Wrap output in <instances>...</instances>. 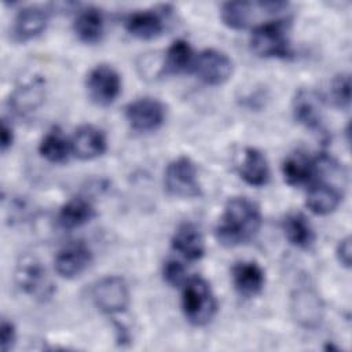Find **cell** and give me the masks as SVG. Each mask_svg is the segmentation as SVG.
<instances>
[{"instance_id": "6da1fadb", "label": "cell", "mask_w": 352, "mask_h": 352, "mask_svg": "<svg viewBox=\"0 0 352 352\" xmlns=\"http://www.w3.org/2000/svg\"><path fill=\"white\" fill-rule=\"evenodd\" d=\"M260 206L246 197L230 198L216 226L219 243L234 248L252 241L261 227Z\"/></svg>"}, {"instance_id": "7a4b0ae2", "label": "cell", "mask_w": 352, "mask_h": 352, "mask_svg": "<svg viewBox=\"0 0 352 352\" xmlns=\"http://www.w3.org/2000/svg\"><path fill=\"white\" fill-rule=\"evenodd\" d=\"M182 309L186 319L194 326H205L214 318L217 300L208 280L201 276L187 279L183 285Z\"/></svg>"}, {"instance_id": "3957f363", "label": "cell", "mask_w": 352, "mask_h": 352, "mask_svg": "<svg viewBox=\"0 0 352 352\" xmlns=\"http://www.w3.org/2000/svg\"><path fill=\"white\" fill-rule=\"evenodd\" d=\"M250 48L261 58H289L292 45L287 21L276 18L256 26L250 36Z\"/></svg>"}, {"instance_id": "277c9868", "label": "cell", "mask_w": 352, "mask_h": 352, "mask_svg": "<svg viewBox=\"0 0 352 352\" xmlns=\"http://www.w3.org/2000/svg\"><path fill=\"white\" fill-rule=\"evenodd\" d=\"M164 186L168 194L177 198H195L202 194L197 165L184 155L175 158L166 165Z\"/></svg>"}, {"instance_id": "5b68a950", "label": "cell", "mask_w": 352, "mask_h": 352, "mask_svg": "<svg viewBox=\"0 0 352 352\" xmlns=\"http://www.w3.org/2000/svg\"><path fill=\"white\" fill-rule=\"evenodd\" d=\"M15 282L25 294L36 300H47L55 292L45 267L38 258L30 254L19 258L15 268Z\"/></svg>"}, {"instance_id": "8992f818", "label": "cell", "mask_w": 352, "mask_h": 352, "mask_svg": "<svg viewBox=\"0 0 352 352\" xmlns=\"http://www.w3.org/2000/svg\"><path fill=\"white\" fill-rule=\"evenodd\" d=\"M91 297L95 307L107 315L124 312L129 302V287L124 278L109 275L99 279L91 290Z\"/></svg>"}, {"instance_id": "52a82bcc", "label": "cell", "mask_w": 352, "mask_h": 352, "mask_svg": "<svg viewBox=\"0 0 352 352\" xmlns=\"http://www.w3.org/2000/svg\"><path fill=\"white\" fill-rule=\"evenodd\" d=\"M121 77L110 65H96L87 76L85 88L88 98L98 106H109L121 94Z\"/></svg>"}, {"instance_id": "ba28073f", "label": "cell", "mask_w": 352, "mask_h": 352, "mask_svg": "<svg viewBox=\"0 0 352 352\" xmlns=\"http://www.w3.org/2000/svg\"><path fill=\"white\" fill-rule=\"evenodd\" d=\"M125 118L136 132H153L162 126L166 118L165 104L155 98H139L125 107Z\"/></svg>"}, {"instance_id": "9c48e42d", "label": "cell", "mask_w": 352, "mask_h": 352, "mask_svg": "<svg viewBox=\"0 0 352 352\" xmlns=\"http://www.w3.org/2000/svg\"><path fill=\"white\" fill-rule=\"evenodd\" d=\"M290 314L302 329H316L324 316V305L319 294L307 286L297 287L290 296Z\"/></svg>"}, {"instance_id": "30bf717a", "label": "cell", "mask_w": 352, "mask_h": 352, "mask_svg": "<svg viewBox=\"0 0 352 352\" xmlns=\"http://www.w3.org/2000/svg\"><path fill=\"white\" fill-rule=\"evenodd\" d=\"M231 58L216 48H206L199 52L194 60V72L198 78L208 85H221L232 74Z\"/></svg>"}, {"instance_id": "8fae6325", "label": "cell", "mask_w": 352, "mask_h": 352, "mask_svg": "<svg viewBox=\"0 0 352 352\" xmlns=\"http://www.w3.org/2000/svg\"><path fill=\"white\" fill-rule=\"evenodd\" d=\"M345 183L316 176L307 192L305 204L308 209L320 216L333 213L341 204L344 197Z\"/></svg>"}, {"instance_id": "7c38bea8", "label": "cell", "mask_w": 352, "mask_h": 352, "mask_svg": "<svg viewBox=\"0 0 352 352\" xmlns=\"http://www.w3.org/2000/svg\"><path fill=\"white\" fill-rule=\"evenodd\" d=\"M92 261V252L82 241L69 242L62 246L54 258V268L62 278L72 279L81 275Z\"/></svg>"}, {"instance_id": "4fadbf2b", "label": "cell", "mask_w": 352, "mask_h": 352, "mask_svg": "<svg viewBox=\"0 0 352 352\" xmlns=\"http://www.w3.org/2000/svg\"><path fill=\"white\" fill-rule=\"evenodd\" d=\"M294 120L311 131H320L323 124V99L311 88H300L292 103Z\"/></svg>"}, {"instance_id": "5bb4252c", "label": "cell", "mask_w": 352, "mask_h": 352, "mask_svg": "<svg viewBox=\"0 0 352 352\" xmlns=\"http://www.w3.org/2000/svg\"><path fill=\"white\" fill-rule=\"evenodd\" d=\"M72 153L82 160H94L100 157L107 148V140L102 129L95 125L84 124L78 126L70 140Z\"/></svg>"}, {"instance_id": "9a60e30c", "label": "cell", "mask_w": 352, "mask_h": 352, "mask_svg": "<svg viewBox=\"0 0 352 352\" xmlns=\"http://www.w3.org/2000/svg\"><path fill=\"white\" fill-rule=\"evenodd\" d=\"M234 289L242 297L258 296L265 285V272L256 261H239L231 268Z\"/></svg>"}, {"instance_id": "2e32d148", "label": "cell", "mask_w": 352, "mask_h": 352, "mask_svg": "<svg viewBox=\"0 0 352 352\" xmlns=\"http://www.w3.org/2000/svg\"><path fill=\"white\" fill-rule=\"evenodd\" d=\"M236 170L241 179L254 187H261L267 184L270 179V166L265 155L254 148L245 147L238 155Z\"/></svg>"}, {"instance_id": "e0dca14e", "label": "cell", "mask_w": 352, "mask_h": 352, "mask_svg": "<svg viewBox=\"0 0 352 352\" xmlns=\"http://www.w3.org/2000/svg\"><path fill=\"white\" fill-rule=\"evenodd\" d=\"M50 11L41 6H28L18 11L14 25L12 34L18 41H29L40 36L48 23Z\"/></svg>"}, {"instance_id": "ac0fdd59", "label": "cell", "mask_w": 352, "mask_h": 352, "mask_svg": "<svg viewBox=\"0 0 352 352\" xmlns=\"http://www.w3.org/2000/svg\"><path fill=\"white\" fill-rule=\"evenodd\" d=\"M172 249L187 261H198L205 254V241L199 228L192 223H182L170 239Z\"/></svg>"}, {"instance_id": "d6986e66", "label": "cell", "mask_w": 352, "mask_h": 352, "mask_svg": "<svg viewBox=\"0 0 352 352\" xmlns=\"http://www.w3.org/2000/svg\"><path fill=\"white\" fill-rule=\"evenodd\" d=\"M164 15L158 10L136 11L125 19L126 32L139 40H153L164 32Z\"/></svg>"}, {"instance_id": "ffe728a7", "label": "cell", "mask_w": 352, "mask_h": 352, "mask_svg": "<svg viewBox=\"0 0 352 352\" xmlns=\"http://www.w3.org/2000/svg\"><path fill=\"white\" fill-rule=\"evenodd\" d=\"M45 98V84L40 77H34L18 87L10 96V106L18 114H28L37 110Z\"/></svg>"}, {"instance_id": "44dd1931", "label": "cell", "mask_w": 352, "mask_h": 352, "mask_svg": "<svg viewBox=\"0 0 352 352\" xmlns=\"http://www.w3.org/2000/svg\"><path fill=\"white\" fill-rule=\"evenodd\" d=\"M285 238L298 249H309L315 242V232L308 219L300 212H290L282 220Z\"/></svg>"}, {"instance_id": "7402d4cb", "label": "cell", "mask_w": 352, "mask_h": 352, "mask_svg": "<svg viewBox=\"0 0 352 352\" xmlns=\"http://www.w3.org/2000/svg\"><path fill=\"white\" fill-rule=\"evenodd\" d=\"M94 205L84 197H74L62 205L58 213V223L65 230L78 228L95 217Z\"/></svg>"}, {"instance_id": "603a6c76", "label": "cell", "mask_w": 352, "mask_h": 352, "mask_svg": "<svg viewBox=\"0 0 352 352\" xmlns=\"http://www.w3.org/2000/svg\"><path fill=\"white\" fill-rule=\"evenodd\" d=\"M73 29L78 40L85 44H96L100 41L104 30V21L100 10L95 7L81 10L74 19Z\"/></svg>"}, {"instance_id": "cb8c5ba5", "label": "cell", "mask_w": 352, "mask_h": 352, "mask_svg": "<svg viewBox=\"0 0 352 352\" xmlns=\"http://www.w3.org/2000/svg\"><path fill=\"white\" fill-rule=\"evenodd\" d=\"M315 164L307 154L296 151L289 154L282 164V175L285 182L292 187L304 186L314 179Z\"/></svg>"}, {"instance_id": "d4e9b609", "label": "cell", "mask_w": 352, "mask_h": 352, "mask_svg": "<svg viewBox=\"0 0 352 352\" xmlns=\"http://www.w3.org/2000/svg\"><path fill=\"white\" fill-rule=\"evenodd\" d=\"M40 155L52 164H63L69 160L72 146L60 128L54 126L45 132L38 144Z\"/></svg>"}, {"instance_id": "484cf974", "label": "cell", "mask_w": 352, "mask_h": 352, "mask_svg": "<svg viewBox=\"0 0 352 352\" xmlns=\"http://www.w3.org/2000/svg\"><path fill=\"white\" fill-rule=\"evenodd\" d=\"M194 52L188 41L179 38L175 40L166 50L162 60V73L180 74L194 66Z\"/></svg>"}, {"instance_id": "4316f807", "label": "cell", "mask_w": 352, "mask_h": 352, "mask_svg": "<svg viewBox=\"0 0 352 352\" xmlns=\"http://www.w3.org/2000/svg\"><path fill=\"white\" fill-rule=\"evenodd\" d=\"M258 10V3L252 1H227L221 4L220 18L223 23L234 30H242L252 23L254 11Z\"/></svg>"}, {"instance_id": "83f0119b", "label": "cell", "mask_w": 352, "mask_h": 352, "mask_svg": "<svg viewBox=\"0 0 352 352\" xmlns=\"http://www.w3.org/2000/svg\"><path fill=\"white\" fill-rule=\"evenodd\" d=\"M330 99L338 109H349L351 104V78L348 73L334 76L330 82Z\"/></svg>"}, {"instance_id": "f1b7e54d", "label": "cell", "mask_w": 352, "mask_h": 352, "mask_svg": "<svg viewBox=\"0 0 352 352\" xmlns=\"http://www.w3.org/2000/svg\"><path fill=\"white\" fill-rule=\"evenodd\" d=\"M162 278L172 287L183 286L188 279L186 267L180 261L173 260V258L166 260L164 263V265H162Z\"/></svg>"}, {"instance_id": "f546056e", "label": "cell", "mask_w": 352, "mask_h": 352, "mask_svg": "<svg viewBox=\"0 0 352 352\" xmlns=\"http://www.w3.org/2000/svg\"><path fill=\"white\" fill-rule=\"evenodd\" d=\"M0 338H1V351L8 352L14 348L16 341V330L11 320L3 318L0 324Z\"/></svg>"}, {"instance_id": "4dcf8cb0", "label": "cell", "mask_w": 352, "mask_h": 352, "mask_svg": "<svg viewBox=\"0 0 352 352\" xmlns=\"http://www.w3.org/2000/svg\"><path fill=\"white\" fill-rule=\"evenodd\" d=\"M351 252H352L351 238L346 236V238H344L338 242V246H337V250H336V254H337V258H338L340 264L344 265L345 268L351 267V258H352Z\"/></svg>"}, {"instance_id": "1f68e13d", "label": "cell", "mask_w": 352, "mask_h": 352, "mask_svg": "<svg viewBox=\"0 0 352 352\" xmlns=\"http://www.w3.org/2000/svg\"><path fill=\"white\" fill-rule=\"evenodd\" d=\"M14 143V129L8 120L3 118L1 120V126H0V146L1 151L6 153Z\"/></svg>"}]
</instances>
